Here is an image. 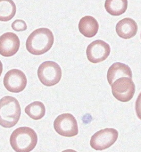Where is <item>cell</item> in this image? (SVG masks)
Masks as SVG:
<instances>
[{"instance_id": "obj_2", "label": "cell", "mask_w": 141, "mask_h": 152, "mask_svg": "<svg viewBox=\"0 0 141 152\" xmlns=\"http://www.w3.org/2000/svg\"><path fill=\"white\" fill-rule=\"evenodd\" d=\"M37 143V133L28 127L17 129L10 137V144L15 152H31L36 147Z\"/></svg>"}, {"instance_id": "obj_3", "label": "cell", "mask_w": 141, "mask_h": 152, "mask_svg": "<svg viewBox=\"0 0 141 152\" xmlns=\"http://www.w3.org/2000/svg\"><path fill=\"white\" fill-rule=\"evenodd\" d=\"M21 108L19 102L15 97L4 96L0 99V125L11 128L19 121Z\"/></svg>"}, {"instance_id": "obj_12", "label": "cell", "mask_w": 141, "mask_h": 152, "mask_svg": "<svg viewBox=\"0 0 141 152\" xmlns=\"http://www.w3.org/2000/svg\"><path fill=\"white\" fill-rule=\"evenodd\" d=\"M122 77L132 78V72L129 66L121 62H115L109 67L107 73V80L111 86L115 81Z\"/></svg>"}, {"instance_id": "obj_8", "label": "cell", "mask_w": 141, "mask_h": 152, "mask_svg": "<svg viewBox=\"0 0 141 152\" xmlns=\"http://www.w3.org/2000/svg\"><path fill=\"white\" fill-rule=\"evenodd\" d=\"M4 87L12 93H19L26 87L27 79L25 74L18 69H13L8 71L4 78Z\"/></svg>"}, {"instance_id": "obj_7", "label": "cell", "mask_w": 141, "mask_h": 152, "mask_svg": "<svg viewBox=\"0 0 141 152\" xmlns=\"http://www.w3.org/2000/svg\"><path fill=\"white\" fill-rule=\"evenodd\" d=\"M55 131L62 136L72 137L78 133L76 119L72 114L66 113L58 116L53 122Z\"/></svg>"}, {"instance_id": "obj_11", "label": "cell", "mask_w": 141, "mask_h": 152, "mask_svg": "<svg viewBox=\"0 0 141 152\" xmlns=\"http://www.w3.org/2000/svg\"><path fill=\"white\" fill-rule=\"evenodd\" d=\"M137 23L130 18H125L120 20L116 26L117 34L123 39L133 38L137 34Z\"/></svg>"}, {"instance_id": "obj_9", "label": "cell", "mask_w": 141, "mask_h": 152, "mask_svg": "<svg viewBox=\"0 0 141 152\" xmlns=\"http://www.w3.org/2000/svg\"><path fill=\"white\" fill-rule=\"evenodd\" d=\"M110 45L102 40H96L88 46L86 54L88 60L93 64L105 61L110 53Z\"/></svg>"}, {"instance_id": "obj_18", "label": "cell", "mask_w": 141, "mask_h": 152, "mask_svg": "<svg viewBox=\"0 0 141 152\" xmlns=\"http://www.w3.org/2000/svg\"><path fill=\"white\" fill-rule=\"evenodd\" d=\"M135 109L138 118L141 120V92L140 93L137 99L136 100Z\"/></svg>"}, {"instance_id": "obj_21", "label": "cell", "mask_w": 141, "mask_h": 152, "mask_svg": "<svg viewBox=\"0 0 141 152\" xmlns=\"http://www.w3.org/2000/svg\"></svg>"}, {"instance_id": "obj_16", "label": "cell", "mask_w": 141, "mask_h": 152, "mask_svg": "<svg viewBox=\"0 0 141 152\" xmlns=\"http://www.w3.org/2000/svg\"><path fill=\"white\" fill-rule=\"evenodd\" d=\"M25 113L34 120L42 118L45 115L46 109L44 104L40 102H34L25 108Z\"/></svg>"}, {"instance_id": "obj_13", "label": "cell", "mask_w": 141, "mask_h": 152, "mask_svg": "<svg viewBox=\"0 0 141 152\" xmlns=\"http://www.w3.org/2000/svg\"><path fill=\"white\" fill-rule=\"evenodd\" d=\"M99 27L97 20L90 15L83 17L78 24V29L80 33L87 38L94 37L98 31Z\"/></svg>"}, {"instance_id": "obj_1", "label": "cell", "mask_w": 141, "mask_h": 152, "mask_svg": "<svg viewBox=\"0 0 141 152\" xmlns=\"http://www.w3.org/2000/svg\"><path fill=\"white\" fill-rule=\"evenodd\" d=\"M54 36L52 31L46 28H41L32 32L26 42V48L29 53L34 55L46 53L52 48Z\"/></svg>"}, {"instance_id": "obj_10", "label": "cell", "mask_w": 141, "mask_h": 152, "mask_svg": "<svg viewBox=\"0 0 141 152\" xmlns=\"http://www.w3.org/2000/svg\"><path fill=\"white\" fill-rule=\"evenodd\" d=\"M20 40L17 35L7 32L0 37V55L4 57H11L18 52Z\"/></svg>"}, {"instance_id": "obj_4", "label": "cell", "mask_w": 141, "mask_h": 152, "mask_svg": "<svg viewBox=\"0 0 141 152\" xmlns=\"http://www.w3.org/2000/svg\"><path fill=\"white\" fill-rule=\"evenodd\" d=\"M38 76L41 83L51 87L57 84L62 77V70L59 65L53 61H45L39 66Z\"/></svg>"}, {"instance_id": "obj_5", "label": "cell", "mask_w": 141, "mask_h": 152, "mask_svg": "<svg viewBox=\"0 0 141 152\" xmlns=\"http://www.w3.org/2000/svg\"><path fill=\"white\" fill-rule=\"evenodd\" d=\"M111 86L112 94L118 101L126 103L133 98L136 86L132 78L122 77L116 80Z\"/></svg>"}, {"instance_id": "obj_14", "label": "cell", "mask_w": 141, "mask_h": 152, "mask_svg": "<svg viewBox=\"0 0 141 152\" xmlns=\"http://www.w3.org/2000/svg\"><path fill=\"white\" fill-rule=\"evenodd\" d=\"M128 7V0H106L105 8L110 15L113 16L122 15Z\"/></svg>"}, {"instance_id": "obj_15", "label": "cell", "mask_w": 141, "mask_h": 152, "mask_svg": "<svg viewBox=\"0 0 141 152\" xmlns=\"http://www.w3.org/2000/svg\"><path fill=\"white\" fill-rule=\"evenodd\" d=\"M16 13V6L12 0H0V21L11 20Z\"/></svg>"}, {"instance_id": "obj_6", "label": "cell", "mask_w": 141, "mask_h": 152, "mask_svg": "<svg viewBox=\"0 0 141 152\" xmlns=\"http://www.w3.org/2000/svg\"><path fill=\"white\" fill-rule=\"evenodd\" d=\"M118 131L113 128L101 129L91 137L90 145L96 151H103L114 144L118 138Z\"/></svg>"}, {"instance_id": "obj_20", "label": "cell", "mask_w": 141, "mask_h": 152, "mask_svg": "<svg viewBox=\"0 0 141 152\" xmlns=\"http://www.w3.org/2000/svg\"><path fill=\"white\" fill-rule=\"evenodd\" d=\"M62 152H77L76 151H75V150H73V149H66V150H65V151H62Z\"/></svg>"}, {"instance_id": "obj_19", "label": "cell", "mask_w": 141, "mask_h": 152, "mask_svg": "<svg viewBox=\"0 0 141 152\" xmlns=\"http://www.w3.org/2000/svg\"><path fill=\"white\" fill-rule=\"evenodd\" d=\"M2 71H3V65H2V63L1 62V61L0 60V77L1 76Z\"/></svg>"}, {"instance_id": "obj_17", "label": "cell", "mask_w": 141, "mask_h": 152, "mask_svg": "<svg viewBox=\"0 0 141 152\" xmlns=\"http://www.w3.org/2000/svg\"><path fill=\"white\" fill-rule=\"evenodd\" d=\"M12 28L15 31H23L27 29L26 23L21 19H17L12 24Z\"/></svg>"}]
</instances>
